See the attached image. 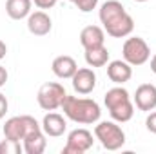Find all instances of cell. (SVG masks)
I'll list each match as a JSON object with an SVG mask.
<instances>
[{
	"label": "cell",
	"mask_w": 156,
	"mask_h": 154,
	"mask_svg": "<svg viewBox=\"0 0 156 154\" xmlns=\"http://www.w3.org/2000/svg\"><path fill=\"white\" fill-rule=\"evenodd\" d=\"M100 22L104 26V31L113 38H125L134 29L133 16L125 11L123 4L118 0H107L100 7Z\"/></svg>",
	"instance_id": "6da1fadb"
},
{
	"label": "cell",
	"mask_w": 156,
	"mask_h": 154,
	"mask_svg": "<svg viewBox=\"0 0 156 154\" xmlns=\"http://www.w3.org/2000/svg\"><path fill=\"white\" fill-rule=\"evenodd\" d=\"M62 111H64L66 118H69L71 121L80 123V125L96 123L100 120V114H102V109L94 100L69 96V94H66V98L62 102Z\"/></svg>",
	"instance_id": "7a4b0ae2"
},
{
	"label": "cell",
	"mask_w": 156,
	"mask_h": 154,
	"mask_svg": "<svg viewBox=\"0 0 156 154\" xmlns=\"http://www.w3.org/2000/svg\"><path fill=\"white\" fill-rule=\"evenodd\" d=\"M104 103H105L111 118L118 123L129 121L134 114V103L131 102V94L122 85H116V87H113L105 93Z\"/></svg>",
	"instance_id": "3957f363"
},
{
	"label": "cell",
	"mask_w": 156,
	"mask_h": 154,
	"mask_svg": "<svg viewBox=\"0 0 156 154\" xmlns=\"http://www.w3.org/2000/svg\"><path fill=\"white\" fill-rule=\"evenodd\" d=\"M94 138L107 151H118L125 145V132L118 121H100L94 127Z\"/></svg>",
	"instance_id": "277c9868"
},
{
	"label": "cell",
	"mask_w": 156,
	"mask_h": 154,
	"mask_svg": "<svg viewBox=\"0 0 156 154\" xmlns=\"http://www.w3.org/2000/svg\"><path fill=\"white\" fill-rule=\"evenodd\" d=\"M66 89L62 83L58 82H47L38 89L37 94V102H38L40 109L44 111H55L58 107H62V102L66 98Z\"/></svg>",
	"instance_id": "5b68a950"
},
{
	"label": "cell",
	"mask_w": 156,
	"mask_h": 154,
	"mask_svg": "<svg viewBox=\"0 0 156 154\" xmlns=\"http://www.w3.org/2000/svg\"><path fill=\"white\" fill-rule=\"evenodd\" d=\"M42 123H38L33 116L29 114H22V116H13L5 121L4 125V136L9 138V140H16V142H22L24 136L35 129H40Z\"/></svg>",
	"instance_id": "8992f818"
},
{
	"label": "cell",
	"mask_w": 156,
	"mask_h": 154,
	"mask_svg": "<svg viewBox=\"0 0 156 154\" xmlns=\"http://www.w3.org/2000/svg\"><path fill=\"white\" fill-rule=\"evenodd\" d=\"M122 56L127 64L131 65H144L151 58V49L147 42L140 37H131L123 42L122 47Z\"/></svg>",
	"instance_id": "52a82bcc"
},
{
	"label": "cell",
	"mask_w": 156,
	"mask_h": 154,
	"mask_svg": "<svg viewBox=\"0 0 156 154\" xmlns=\"http://www.w3.org/2000/svg\"><path fill=\"white\" fill-rule=\"evenodd\" d=\"M94 143L93 132L87 129H75L67 134V143L62 149V154H83Z\"/></svg>",
	"instance_id": "ba28073f"
},
{
	"label": "cell",
	"mask_w": 156,
	"mask_h": 154,
	"mask_svg": "<svg viewBox=\"0 0 156 154\" xmlns=\"http://www.w3.org/2000/svg\"><path fill=\"white\" fill-rule=\"evenodd\" d=\"M134 105L138 111L151 113L156 109V85L153 83H142L136 87L134 93Z\"/></svg>",
	"instance_id": "9c48e42d"
},
{
	"label": "cell",
	"mask_w": 156,
	"mask_h": 154,
	"mask_svg": "<svg viewBox=\"0 0 156 154\" xmlns=\"http://www.w3.org/2000/svg\"><path fill=\"white\" fill-rule=\"evenodd\" d=\"M71 82H73V89L78 94H89L96 87V75L91 67H82V69H76Z\"/></svg>",
	"instance_id": "30bf717a"
},
{
	"label": "cell",
	"mask_w": 156,
	"mask_h": 154,
	"mask_svg": "<svg viewBox=\"0 0 156 154\" xmlns=\"http://www.w3.org/2000/svg\"><path fill=\"white\" fill-rule=\"evenodd\" d=\"M27 29L35 37H45V35H49L51 29H53L51 16L45 11H35V13H31L27 16Z\"/></svg>",
	"instance_id": "8fae6325"
},
{
	"label": "cell",
	"mask_w": 156,
	"mask_h": 154,
	"mask_svg": "<svg viewBox=\"0 0 156 154\" xmlns=\"http://www.w3.org/2000/svg\"><path fill=\"white\" fill-rule=\"evenodd\" d=\"M107 76L113 83L123 85L133 78V65L125 60H113L107 64Z\"/></svg>",
	"instance_id": "7c38bea8"
},
{
	"label": "cell",
	"mask_w": 156,
	"mask_h": 154,
	"mask_svg": "<svg viewBox=\"0 0 156 154\" xmlns=\"http://www.w3.org/2000/svg\"><path fill=\"white\" fill-rule=\"evenodd\" d=\"M66 129H67V121H66L64 116L58 114V113H51L49 111L47 114L44 116V120H42V131L45 132V136L60 138V136H64Z\"/></svg>",
	"instance_id": "4fadbf2b"
},
{
	"label": "cell",
	"mask_w": 156,
	"mask_h": 154,
	"mask_svg": "<svg viewBox=\"0 0 156 154\" xmlns=\"http://www.w3.org/2000/svg\"><path fill=\"white\" fill-rule=\"evenodd\" d=\"M22 147L26 154H42L47 147V140H45V132L40 129H35L31 132H27L22 140Z\"/></svg>",
	"instance_id": "5bb4252c"
},
{
	"label": "cell",
	"mask_w": 156,
	"mask_h": 154,
	"mask_svg": "<svg viewBox=\"0 0 156 154\" xmlns=\"http://www.w3.org/2000/svg\"><path fill=\"white\" fill-rule=\"evenodd\" d=\"M104 42H105V31L100 26H87L80 33V44L83 49L100 47L104 45Z\"/></svg>",
	"instance_id": "9a60e30c"
},
{
	"label": "cell",
	"mask_w": 156,
	"mask_h": 154,
	"mask_svg": "<svg viewBox=\"0 0 156 154\" xmlns=\"http://www.w3.org/2000/svg\"><path fill=\"white\" fill-rule=\"evenodd\" d=\"M51 69H53V73L58 78H62V80H71L73 75L76 73L78 65H76V62H75L73 56L62 54V56H56V58L53 60Z\"/></svg>",
	"instance_id": "2e32d148"
},
{
	"label": "cell",
	"mask_w": 156,
	"mask_h": 154,
	"mask_svg": "<svg viewBox=\"0 0 156 154\" xmlns=\"http://www.w3.org/2000/svg\"><path fill=\"white\" fill-rule=\"evenodd\" d=\"M33 0H5V13L13 20H22L31 15Z\"/></svg>",
	"instance_id": "e0dca14e"
},
{
	"label": "cell",
	"mask_w": 156,
	"mask_h": 154,
	"mask_svg": "<svg viewBox=\"0 0 156 154\" xmlns=\"http://www.w3.org/2000/svg\"><path fill=\"white\" fill-rule=\"evenodd\" d=\"M85 62L89 67H104L109 62V51L105 45L85 49Z\"/></svg>",
	"instance_id": "ac0fdd59"
},
{
	"label": "cell",
	"mask_w": 156,
	"mask_h": 154,
	"mask_svg": "<svg viewBox=\"0 0 156 154\" xmlns=\"http://www.w3.org/2000/svg\"><path fill=\"white\" fill-rule=\"evenodd\" d=\"M22 152H24V147H22L20 142L9 140V138L0 142V154H22Z\"/></svg>",
	"instance_id": "d6986e66"
},
{
	"label": "cell",
	"mask_w": 156,
	"mask_h": 154,
	"mask_svg": "<svg viewBox=\"0 0 156 154\" xmlns=\"http://www.w3.org/2000/svg\"><path fill=\"white\" fill-rule=\"evenodd\" d=\"M69 2H73L82 13H91L98 5V0H69Z\"/></svg>",
	"instance_id": "ffe728a7"
},
{
	"label": "cell",
	"mask_w": 156,
	"mask_h": 154,
	"mask_svg": "<svg viewBox=\"0 0 156 154\" xmlns=\"http://www.w3.org/2000/svg\"><path fill=\"white\" fill-rule=\"evenodd\" d=\"M145 127H147V131H149V132L156 134V111L147 116V120H145Z\"/></svg>",
	"instance_id": "44dd1931"
},
{
	"label": "cell",
	"mask_w": 156,
	"mask_h": 154,
	"mask_svg": "<svg viewBox=\"0 0 156 154\" xmlns=\"http://www.w3.org/2000/svg\"><path fill=\"white\" fill-rule=\"evenodd\" d=\"M33 2H35V5L38 9H51L58 0H33Z\"/></svg>",
	"instance_id": "7402d4cb"
},
{
	"label": "cell",
	"mask_w": 156,
	"mask_h": 154,
	"mask_svg": "<svg viewBox=\"0 0 156 154\" xmlns=\"http://www.w3.org/2000/svg\"><path fill=\"white\" fill-rule=\"evenodd\" d=\"M7 109H9V103H7V98H5V94H2L0 93V120L5 116L7 113Z\"/></svg>",
	"instance_id": "603a6c76"
},
{
	"label": "cell",
	"mask_w": 156,
	"mask_h": 154,
	"mask_svg": "<svg viewBox=\"0 0 156 154\" xmlns=\"http://www.w3.org/2000/svg\"><path fill=\"white\" fill-rule=\"evenodd\" d=\"M7 69L4 67V65H0V87H4L5 85V82H7Z\"/></svg>",
	"instance_id": "cb8c5ba5"
},
{
	"label": "cell",
	"mask_w": 156,
	"mask_h": 154,
	"mask_svg": "<svg viewBox=\"0 0 156 154\" xmlns=\"http://www.w3.org/2000/svg\"><path fill=\"white\" fill-rule=\"evenodd\" d=\"M5 53H7V45H5L4 40H0V60L5 58Z\"/></svg>",
	"instance_id": "d4e9b609"
},
{
	"label": "cell",
	"mask_w": 156,
	"mask_h": 154,
	"mask_svg": "<svg viewBox=\"0 0 156 154\" xmlns=\"http://www.w3.org/2000/svg\"><path fill=\"white\" fill-rule=\"evenodd\" d=\"M151 71H153V73L156 75V54L153 56V58H151Z\"/></svg>",
	"instance_id": "484cf974"
},
{
	"label": "cell",
	"mask_w": 156,
	"mask_h": 154,
	"mask_svg": "<svg viewBox=\"0 0 156 154\" xmlns=\"http://www.w3.org/2000/svg\"><path fill=\"white\" fill-rule=\"evenodd\" d=\"M134 2H147V0H134Z\"/></svg>",
	"instance_id": "4316f807"
}]
</instances>
